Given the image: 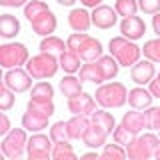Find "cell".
Wrapping results in <instances>:
<instances>
[{"label": "cell", "mask_w": 160, "mask_h": 160, "mask_svg": "<svg viewBox=\"0 0 160 160\" xmlns=\"http://www.w3.org/2000/svg\"><path fill=\"white\" fill-rule=\"evenodd\" d=\"M66 44H68L70 50H74V52L84 60V62H94V60H98L100 56H102V50H104L102 44H100V40L88 36L86 32L70 34Z\"/></svg>", "instance_id": "1"}, {"label": "cell", "mask_w": 160, "mask_h": 160, "mask_svg": "<svg viewBox=\"0 0 160 160\" xmlns=\"http://www.w3.org/2000/svg\"><path fill=\"white\" fill-rule=\"evenodd\" d=\"M110 54L118 60L120 66H134V64L140 60V54H142V48L136 46L130 38L126 36H114L110 38Z\"/></svg>", "instance_id": "2"}, {"label": "cell", "mask_w": 160, "mask_h": 160, "mask_svg": "<svg viewBox=\"0 0 160 160\" xmlns=\"http://www.w3.org/2000/svg\"><path fill=\"white\" fill-rule=\"evenodd\" d=\"M58 66H60V60L52 52H40L36 56L28 58V62H26V70L30 72V76L34 80L52 78L56 74Z\"/></svg>", "instance_id": "3"}, {"label": "cell", "mask_w": 160, "mask_h": 160, "mask_svg": "<svg viewBox=\"0 0 160 160\" xmlns=\"http://www.w3.org/2000/svg\"><path fill=\"white\" fill-rule=\"evenodd\" d=\"M94 98L104 108H120L128 100V90L122 82H108L96 90Z\"/></svg>", "instance_id": "4"}, {"label": "cell", "mask_w": 160, "mask_h": 160, "mask_svg": "<svg viewBox=\"0 0 160 160\" xmlns=\"http://www.w3.org/2000/svg\"><path fill=\"white\" fill-rule=\"evenodd\" d=\"M158 146H160V138L154 136L152 132H146L134 138V142L126 146V152H128V158L132 160H148L156 154Z\"/></svg>", "instance_id": "5"}, {"label": "cell", "mask_w": 160, "mask_h": 160, "mask_svg": "<svg viewBox=\"0 0 160 160\" xmlns=\"http://www.w3.org/2000/svg\"><path fill=\"white\" fill-rule=\"evenodd\" d=\"M26 144H28L26 128L24 126L22 128H12L2 140V154L10 160H18L24 154V150H26Z\"/></svg>", "instance_id": "6"}, {"label": "cell", "mask_w": 160, "mask_h": 160, "mask_svg": "<svg viewBox=\"0 0 160 160\" xmlns=\"http://www.w3.org/2000/svg\"><path fill=\"white\" fill-rule=\"evenodd\" d=\"M28 62V50L20 42H10L0 46V64L4 68H16Z\"/></svg>", "instance_id": "7"}, {"label": "cell", "mask_w": 160, "mask_h": 160, "mask_svg": "<svg viewBox=\"0 0 160 160\" xmlns=\"http://www.w3.org/2000/svg\"><path fill=\"white\" fill-rule=\"evenodd\" d=\"M52 138L50 134H40V132H34L32 136L28 138V144H26V152H28V158L30 160H46L48 156H52Z\"/></svg>", "instance_id": "8"}, {"label": "cell", "mask_w": 160, "mask_h": 160, "mask_svg": "<svg viewBox=\"0 0 160 160\" xmlns=\"http://www.w3.org/2000/svg\"><path fill=\"white\" fill-rule=\"evenodd\" d=\"M4 84L12 90V92H24L32 86V76L28 70H22L20 66L8 68V72L4 74Z\"/></svg>", "instance_id": "9"}, {"label": "cell", "mask_w": 160, "mask_h": 160, "mask_svg": "<svg viewBox=\"0 0 160 160\" xmlns=\"http://www.w3.org/2000/svg\"><path fill=\"white\" fill-rule=\"evenodd\" d=\"M156 76V68H154V62L152 60H138L136 64L130 70V78L134 80L136 84H150V80Z\"/></svg>", "instance_id": "10"}, {"label": "cell", "mask_w": 160, "mask_h": 160, "mask_svg": "<svg viewBox=\"0 0 160 160\" xmlns=\"http://www.w3.org/2000/svg\"><path fill=\"white\" fill-rule=\"evenodd\" d=\"M116 8H110V6H104V4H100L92 10V24L96 28H102V30H108L112 28L114 24H116Z\"/></svg>", "instance_id": "11"}, {"label": "cell", "mask_w": 160, "mask_h": 160, "mask_svg": "<svg viewBox=\"0 0 160 160\" xmlns=\"http://www.w3.org/2000/svg\"><path fill=\"white\" fill-rule=\"evenodd\" d=\"M120 32H122V36H126L130 40H138L146 32V24H144V20L138 18L136 14H134V16H126L120 22Z\"/></svg>", "instance_id": "12"}, {"label": "cell", "mask_w": 160, "mask_h": 160, "mask_svg": "<svg viewBox=\"0 0 160 160\" xmlns=\"http://www.w3.org/2000/svg\"><path fill=\"white\" fill-rule=\"evenodd\" d=\"M68 110L72 114H86V116H90L96 110V98H92L90 94L82 92L74 98H68Z\"/></svg>", "instance_id": "13"}, {"label": "cell", "mask_w": 160, "mask_h": 160, "mask_svg": "<svg viewBox=\"0 0 160 160\" xmlns=\"http://www.w3.org/2000/svg\"><path fill=\"white\" fill-rule=\"evenodd\" d=\"M30 24H32V30L36 34H40V36H50L56 30V16H54L52 10H46L38 18H34Z\"/></svg>", "instance_id": "14"}, {"label": "cell", "mask_w": 160, "mask_h": 160, "mask_svg": "<svg viewBox=\"0 0 160 160\" xmlns=\"http://www.w3.org/2000/svg\"><path fill=\"white\" fill-rule=\"evenodd\" d=\"M48 118L50 116H46V114H42V112L26 108V112H24V116H22V126L26 128L28 132H40V130H44L48 126Z\"/></svg>", "instance_id": "15"}, {"label": "cell", "mask_w": 160, "mask_h": 160, "mask_svg": "<svg viewBox=\"0 0 160 160\" xmlns=\"http://www.w3.org/2000/svg\"><path fill=\"white\" fill-rule=\"evenodd\" d=\"M106 136H108V132L102 126L90 122V126H88L86 132H84L82 140H84V144H86L88 148H102L104 144H106Z\"/></svg>", "instance_id": "16"}, {"label": "cell", "mask_w": 160, "mask_h": 160, "mask_svg": "<svg viewBox=\"0 0 160 160\" xmlns=\"http://www.w3.org/2000/svg\"><path fill=\"white\" fill-rule=\"evenodd\" d=\"M68 24L74 32H86L92 24V14H88L84 8H74L68 14Z\"/></svg>", "instance_id": "17"}, {"label": "cell", "mask_w": 160, "mask_h": 160, "mask_svg": "<svg viewBox=\"0 0 160 160\" xmlns=\"http://www.w3.org/2000/svg\"><path fill=\"white\" fill-rule=\"evenodd\" d=\"M122 124L126 126L128 130H132V132H136L140 134L144 128H148V118H146V112H138L136 108L134 110H130V112H126L122 116Z\"/></svg>", "instance_id": "18"}, {"label": "cell", "mask_w": 160, "mask_h": 160, "mask_svg": "<svg viewBox=\"0 0 160 160\" xmlns=\"http://www.w3.org/2000/svg\"><path fill=\"white\" fill-rule=\"evenodd\" d=\"M152 92L150 90H144V88H132V90H128V104L132 108H150V104H152Z\"/></svg>", "instance_id": "19"}, {"label": "cell", "mask_w": 160, "mask_h": 160, "mask_svg": "<svg viewBox=\"0 0 160 160\" xmlns=\"http://www.w3.org/2000/svg\"><path fill=\"white\" fill-rule=\"evenodd\" d=\"M66 124H68V132H70V136H72V140H80L90 126V118L86 114H74Z\"/></svg>", "instance_id": "20"}, {"label": "cell", "mask_w": 160, "mask_h": 160, "mask_svg": "<svg viewBox=\"0 0 160 160\" xmlns=\"http://www.w3.org/2000/svg\"><path fill=\"white\" fill-rule=\"evenodd\" d=\"M80 80H88V82H94V84H102L104 80V72L100 68L98 60L94 62H86L82 68H80Z\"/></svg>", "instance_id": "21"}, {"label": "cell", "mask_w": 160, "mask_h": 160, "mask_svg": "<svg viewBox=\"0 0 160 160\" xmlns=\"http://www.w3.org/2000/svg\"><path fill=\"white\" fill-rule=\"evenodd\" d=\"M60 92L66 98H74V96H78V94H82V80L72 76V74L64 76L60 80Z\"/></svg>", "instance_id": "22"}, {"label": "cell", "mask_w": 160, "mask_h": 160, "mask_svg": "<svg viewBox=\"0 0 160 160\" xmlns=\"http://www.w3.org/2000/svg\"><path fill=\"white\" fill-rule=\"evenodd\" d=\"M60 68L64 70V72H68V74H74V72H78L80 70V58L74 50H64V52H60Z\"/></svg>", "instance_id": "23"}, {"label": "cell", "mask_w": 160, "mask_h": 160, "mask_svg": "<svg viewBox=\"0 0 160 160\" xmlns=\"http://www.w3.org/2000/svg\"><path fill=\"white\" fill-rule=\"evenodd\" d=\"M20 32V22L12 14H2L0 16V36L4 38H14Z\"/></svg>", "instance_id": "24"}, {"label": "cell", "mask_w": 160, "mask_h": 160, "mask_svg": "<svg viewBox=\"0 0 160 160\" xmlns=\"http://www.w3.org/2000/svg\"><path fill=\"white\" fill-rule=\"evenodd\" d=\"M54 96V88L50 82H36L32 86V94L30 100H36V102H52Z\"/></svg>", "instance_id": "25"}, {"label": "cell", "mask_w": 160, "mask_h": 160, "mask_svg": "<svg viewBox=\"0 0 160 160\" xmlns=\"http://www.w3.org/2000/svg\"><path fill=\"white\" fill-rule=\"evenodd\" d=\"M90 122H94V124H98V126H102L108 134H112L114 128H116L114 116H112L110 112H106V110H94V112L90 114Z\"/></svg>", "instance_id": "26"}, {"label": "cell", "mask_w": 160, "mask_h": 160, "mask_svg": "<svg viewBox=\"0 0 160 160\" xmlns=\"http://www.w3.org/2000/svg\"><path fill=\"white\" fill-rule=\"evenodd\" d=\"M52 158L54 160H76V152H74L70 140L54 142V146H52Z\"/></svg>", "instance_id": "27"}, {"label": "cell", "mask_w": 160, "mask_h": 160, "mask_svg": "<svg viewBox=\"0 0 160 160\" xmlns=\"http://www.w3.org/2000/svg\"><path fill=\"white\" fill-rule=\"evenodd\" d=\"M68 50V44H64L62 38L58 36H44L42 42H40V52H64Z\"/></svg>", "instance_id": "28"}, {"label": "cell", "mask_w": 160, "mask_h": 160, "mask_svg": "<svg viewBox=\"0 0 160 160\" xmlns=\"http://www.w3.org/2000/svg\"><path fill=\"white\" fill-rule=\"evenodd\" d=\"M126 156H128V152L124 150V146H120L118 142L104 144V146H102V154H100L102 160H124Z\"/></svg>", "instance_id": "29"}, {"label": "cell", "mask_w": 160, "mask_h": 160, "mask_svg": "<svg viewBox=\"0 0 160 160\" xmlns=\"http://www.w3.org/2000/svg\"><path fill=\"white\" fill-rule=\"evenodd\" d=\"M138 134L136 132H132V130H128L124 124H120V126L114 128V132H112V138H114V142H118L120 146H130V144L134 142V138H136Z\"/></svg>", "instance_id": "30"}, {"label": "cell", "mask_w": 160, "mask_h": 160, "mask_svg": "<svg viewBox=\"0 0 160 160\" xmlns=\"http://www.w3.org/2000/svg\"><path fill=\"white\" fill-rule=\"evenodd\" d=\"M98 64H100V68H102V72H104V78L106 80H112L114 76L118 74V60L110 54V56H100L98 58Z\"/></svg>", "instance_id": "31"}, {"label": "cell", "mask_w": 160, "mask_h": 160, "mask_svg": "<svg viewBox=\"0 0 160 160\" xmlns=\"http://www.w3.org/2000/svg\"><path fill=\"white\" fill-rule=\"evenodd\" d=\"M46 10H50L46 6V2L44 0H30V2L24 6V16L28 18V22H32L34 18H38L42 12H46Z\"/></svg>", "instance_id": "32"}, {"label": "cell", "mask_w": 160, "mask_h": 160, "mask_svg": "<svg viewBox=\"0 0 160 160\" xmlns=\"http://www.w3.org/2000/svg\"><path fill=\"white\" fill-rule=\"evenodd\" d=\"M50 138H52V142H64V140H72L68 132V124L64 122V120H60V122L52 124L50 126Z\"/></svg>", "instance_id": "33"}, {"label": "cell", "mask_w": 160, "mask_h": 160, "mask_svg": "<svg viewBox=\"0 0 160 160\" xmlns=\"http://www.w3.org/2000/svg\"><path fill=\"white\" fill-rule=\"evenodd\" d=\"M142 52H144V58L152 60V62H160V36L146 40L142 46Z\"/></svg>", "instance_id": "34"}, {"label": "cell", "mask_w": 160, "mask_h": 160, "mask_svg": "<svg viewBox=\"0 0 160 160\" xmlns=\"http://www.w3.org/2000/svg\"><path fill=\"white\" fill-rule=\"evenodd\" d=\"M114 8H116V12L120 16H134L138 10V0H116V4H114Z\"/></svg>", "instance_id": "35"}, {"label": "cell", "mask_w": 160, "mask_h": 160, "mask_svg": "<svg viewBox=\"0 0 160 160\" xmlns=\"http://www.w3.org/2000/svg\"><path fill=\"white\" fill-rule=\"evenodd\" d=\"M12 106H14V92L6 84H2V88H0V110L6 112V110H10Z\"/></svg>", "instance_id": "36"}, {"label": "cell", "mask_w": 160, "mask_h": 160, "mask_svg": "<svg viewBox=\"0 0 160 160\" xmlns=\"http://www.w3.org/2000/svg\"><path fill=\"white\" fill-rule=\"evenodd\" d=\"M28 108L36 110V112H42V114H46V116H52L54 114V104L52 102H36V100H30Z\"/></svg>", "instance_id": "37"}, {"label": "cell", "mask_w": 160, "mask_h": 160, "mask_svg": "<svg viewBox=\"0 0 160 160\" xmlns=\"http://www.w3.org/2000/svg\"><path fill=\"white\" fill-rule=\"evenodd\" d=\"M138 8L144 14H156L160 12V0H138Z\"/></svg>", "instance_id": "38"}, {"label": "cell", "mask_w": 160, "mask_h": 160, "mask_svg": "<svg viewBox=\"0 0 160 160\" xmlns=\"http://www.w3.org/2000/svg\"><path fill=\"white\" fill-rule=\"evenodd\" d=\"M146 118H148V128L150 130H160V106L158 108H148Z\"/></svg>", "instance_id": "39"}, {"label": "cell", "mask_w": 160, "mask_h": 160, "mask_svg": "<svg viewBox=\"0 0 160 160\" xmlns=\"http://www.w3.org/2000/svg\"><path fill=\"white\" fill-rule=\"evenodd\" d=\"M150 92H152L154 98H160V72L150 80Z\"/></svg>", "instance_id": "40"}, {"label": "cell", "mask_w": 160, "mask_h": 160, "mask_svg": "<svg viewBox=\"0 0 160 160\" xmlns=\"http://www.w3.org/2000/svg\"><path fill=\"white\" fill-rule=\"evenodd\" d=\"M10 132V120L6 114H2L0 116V134H8Z\"/></svg>", "instance_id": "41"}, {"label": "cell", "mask_w": 160, "mask_h": 160, "mask_svg": "<svg viewBox=\"0 0 160 160\" xmlns=\"http://www.w3.org/2000/svg\"><path fill=\"white\" fill-rule=\"evenodd\" d=\"M2 6H12V8H18V6H26V0H0Z\"/></svg>", "instance_id": "42"}, {"label": "cell", "mask_w": 160, "mask_h": 160, "mask_svg": "<svg viewBox=\"0 0 160 160\" xmlns=\"http://www.w3.org/2000/svg\"><path fill=\"white\" fill-rule=\"evenodd\" d=\"M152 26H154V32L160 36V12L154 14V18H152Z\"/></svg>", "instance_id": "43"}, {"label": "cell", "mask_w": 160, "mask_h": 160, "mask_svg": "<svg viewBox=\"0 0 160 160\" xmlns=\"http://www.w3.org/2000/svg\"><path fill=\"white\" fill-rule=\"evenodd\" d=\"M80 2L84 4V6H88V8H96L102 4V0H80Z\"/></svg>", "instance_id": "44"}, {"label": "cell", "mask_w": 160, "mask_h": 160, "mask_svg": "<svg viewBox=\"0 0 160 160\" xmlns=\"http://www.w3.org/2000/svg\"><path fill=\"white\" fill-rule=\"evenodd\" d=\"M80 158H82V160H92V158H100V154L98 152H86V154H82Z\"/></svg>", "instance_id": "45"}, {"label": "cell", "mask_w": 160, "mask_h": 160, "mask_svg": "<svg viewBox=\"0 0 160 160\" xmlns=\"http://www.w3.org/2000/svg\"><path fill=\"white\" fill-rule=\"evenodd\" d=\"M56 2H58V4H62V6H72L76 0H56Z\"/></svg>", "instance_id": "46"}, {"label": "cell", "mask_w": 160, "mask_h": 160, "mask_svg": "<svg viewBox=\"0 0 160 160\" xmlns=\"http://www.w3.org/2000/svg\"><path fill=\"white\" fill-rule=\"evenodd\" d=\"M154 158H158V160H160V146H158V150H156V154H154Z\"/></svg>", "instance_id": "47"}]
</instances>
